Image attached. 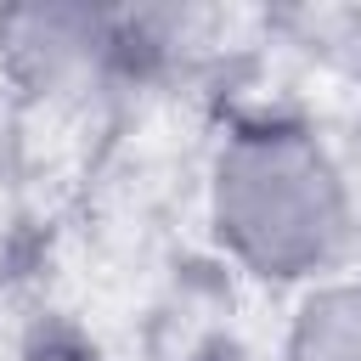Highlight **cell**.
Instances as JSON below:
<instances>
[{
    "instance_id": "6da1fadb",
    "label": "cell",
    "mask_w": 361,
    "mask_h": 361,
    "mask_svg": "<svg viewBox=\"0 0 361 361\" xmlns=\"http://www.w3.org/2000/svg\"><path fill=\"white\" fill-rule=\"evenodd\" d=\"M203 226L248 282L305 293L355 248L350 164L305 113H237L203 169Z\"/></svg>"
},
{
    "instance_id": "7a4b0ae2",
    "label": "cell",
    "mask_w": 361,
    "mask_h": 361,
    "mask_svg": "<svg viewBox=\"0 0 361 361\" xmlns=\"http://www.w3.org/2000/svg\"><path fill=\"white\" fill-rule=\"evenodd\" d=\"M147 51V11L107 6H6L0 62L34 96H85Z\"/></svg>"
},
{
    "instance_id": "3957f363",
    "label": "cell",
    "mask_w": 361,
    "mask_h": 361,
    "mask_svg": "<svg viewBox=\"0 0 361 361\" xmlns=\"http://www.w3.org/2000/svg\"><path fill=\"white\" fill-rule=\"evenodd\" d=\"M276 361H361V271H338L293 299Z\"/></svg>"
},
{
    "instance_id": "277c9868",
    "label": "cell",
    "mask_w": 361,
    "mask_h": 361,
    "mask_svg": "<svg viewBox=\"0 0 361 361\" xmlns=\"http://www.w3.org/2000/svg\"><path fill=\"white\" fill-rule=\"evenodd\" d=\"M17 361H107L102 344H90L73 327H34L17 350Z\"/></svg>"
},
{
    "instance_id": "5b68a950",
    "label": "cell",
    "mask_w": 361,
    "mask_h": 361,
    "mask_svg": "<svg viewBox=\"0 0 361 361\" xmlns=\"http://www.w3.org/2000/svg\"><path fill=\"white\" fill-rule=\"evenodd\" d=\"M192 361H243V355L226 350V344H214V350H203V355H192Z\"/></svg>"
}]
</instances>
